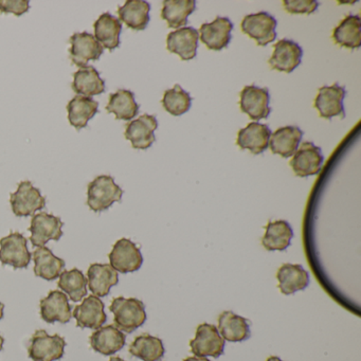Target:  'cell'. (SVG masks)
<instances>
[{
	"label": "cell",
	"instance_id": "obj_1",
	"mask_svg": "<svg viewBox=\"0 0 361 361\" xmlns=\"http://www.w3.org/2000/svg\"><path fill=\"white\" fill-rule=\"evenodd\" d=\"M109 310L114 314L115 326L124 333H133L147 321L145 304L136 298H115Z\"/></svg>",
	"mask_w": 361,
	"mask_h": 361
},
{
	"label": "cell",
	"instance_id": "obj_2",
	"mask_svg": "<svg viewBox=\"0 0 361 361\" xmlns=\"http://www.w3.org/2000/svg\"><path fill=\"white\" fill-rule=\"evenodd\" d=\"M123 190L109 175L96 177L87 188V206L99 213L111 208L115 202H121Z\"/></svg>",
	"mask_w": 361,
	"mask_h": 361
},
{
	"label": "cell",
	"instance_id": "obj_3",
	"mask_svg": "<svg viewBox=\"0 0 361 361\" xmlns=\"http://www.w3.org/2000/svg\"><path fill=\"white\" fill-rule=\"evenodd\" d=\"M66 341L60 335H48L39 329L33 334L29 342L28 354L33 361H56L64 356Z\"/></svg>",
	"mask_w": 361,
	"mask_h": 361
},
{
	"label": "cell",
	"instance_id": "obj_4",
	"mask_svg": "<svg viewBox=\"0 0 361 361\" xmlns=\"http://www.w3.org/2000/svg\"><path fill=\"white\" fill-rule=\"evenodd\" d=\"M276 18L267 12L248 14L242 20L240 28L243 33L255 39L257 45L265 47L276 39Z\"/></svg>",
	"mask_w": 361,
	"mask_h": 361
},
{
	"label": "cell",
	"instance_id": "obj_5",
	"mask_svg": "<svg viewBox=\"0 0 361 361\" xmlns=\"http://www.w3.org/2000/svg\"><path fill=\"white\" fill-rule=\"evenodd\" d=\"M190 348L196 357L219 358L224 354L225 340L215 325L202 323L196 329L195 338L190 341Z\"/></svg>",
	"mask_w": 361,
	"mask_h": 361
},
{
	"label": "cell",
	"instance_id": "obj_6",
	"mask_svg": "<svg viewBox=\"0 0 361 361\" xmlns=\"http://www.w3.org/2000/svg\"><path fill=\"white\" fill-rule=\"evenodd\" d=\"M12 211L18 217H27L45 208L46 198L31 181H22L10 195Z\"/></svg>",
	"mask_w": 361,
	"mask_h": 361
},
{
	"label": "cell",
	"instance_id": "obj_7",
	"mask_svg": "<svg viewBox=\"0 0 361 361\" xmlns=\"http://www.w3.org/2000/svg\"><path fill=\"white\" fill-rule=\"evenodd\" d=\"M28 240L20 232H11L0 240V262L14 269L27 268L31 262V253L27 246Z\"/></svg>",
	"mask_w": 361,
	"mask_h": 361
},
{
	"label": "cell",
	"instance_id": "obj_8",
	"mask_svg": "<svg viewBox=\"0 0 361 361\" xmlns=\"http://www.w3.org/2000/svg\"><path fill=\"white\" fill-rule=\"evenodd\" d=\"M109 265L120 274H130L140 269L143 263L142 253L132 240L121 238L114 245L109 255Z\"/></svg>",
	"mask_w": 361,
	"mask_h": 361
},
{
	"label": "cell",
	"instance_id": "obj_9",
	"mask_svg": "<svg viewBox=\"0 0 361 361\" xmlns=\"http://www.w3.org/2000/svg\"><path fill=\"white\" fill-rule=\"evenodd\" d=\"M323 161L324 157L320 147L306 141L299 145L289 162V166L293 169L295 176L305 178L319 174L322 169Z\"/></svg>",
	"mask_w": 361,
	"mask_h": 361
},
{
	"label": "cell",
	"instance_id": "obj_10",
	"mask_svg": "<svg viewBox=\"0 0 361 361\" xmlns=\"http://www.w3.org/2000/svg\"><path fill=\"white\" fill-rule=\"evenodd\" d=\"M345 94V88L341 87L338 83H334L331 86H322L314 99V107L323 119L331 120L335 117L344 119L345 111L343 100Z\"/></svg>",
	"mask_w": 361,
	"mask_h": 361
},
{
	"label": "cell",
	"instance_id": "obj_11",
	"mask_svg": "<svg viewBox=\"0 0 361 361\" xmlns=\"http://www.w3.org/2000/svg\"><path fill=\"white\" fill-rule=\"evenodd\" d=\"M69 58L73 64L80 68L88 66L90 61H99L104 48L98 43L94 35L87 32L75 33L69 39Z\"/></svg>",
	"mask_w": 361,
	"mask_h": 361
},
{
	"label": "cell",
	"instance_id": "obj_12",
	"mask_svg": "<svg viewBox=\"0 0 361 361\" xmlns=\"http://www.w3.org/2000/svg\"><path fill=\"white\" fill-rule=\"evenodd\" d=\"M240 106L243 113L248 115L251 120L259 121L267 119L271 113L270 94L268 88L255 85L245 86L240 92Z\"/></svg>",
	"mask_w": 361,
	"mask_h": 361
},
{
	"label": "cell",
	"instance_id": "obj_13",
	"mask_svg": "<svg viewBox=\"0 0 361 361\" xmlns=\"http://www.w3.org/2000/svg\"><path fill=\"white\" fill-rule=\"evenodd\" d=\"M64 223L60 217L48 214L46 212H39L33 215L31 219L30 240L35 247H43L49 240H59L63 236L62 228Z\"/></svg>",
	"mask_w": 361,
	"mask_h": 361
},
{
	"label": "cell",
	"instance_id": "obj_14",
	"mask_svg": "<svg viewBox=\"0 0 361 361\" xmlns=\"http://www.w3.org/2000/svg\"><path fill=\"white\" fill-rule=\"evenodd\" d=\"M157 128L158 121L155 116L145 114L126 124L124 136L130 141L133 149L145 151L155 142V130Z\"/></svg>",
	"mask_w": 361,
	"mask_h": 361
},
{
	"label": "cell",
	"instance_id": "obj_15",
	"mask_svg": "<svg viewBox=\"0 0 361 361\" xmlns=\"http://www.w3.org/2000/svg\"><path fill=\"white\" fill-rule=\"evenodd\" d=\"M303 50L299 44L291 39H280L274 46V54L269 59V65L274 71L291 73L302 62Z\"/></svg>",
	"mask_w": 361,
	"mask_h": 361
},
{
	"label": "cell",
	"instance_id": "obj_16",
	"mask_svg": "<svg viewBox=\"0 0 361 361\" xmlns=\"http://www.w3.org/2000/svg\"><path fill=\"white\" fill-rule=\"evenodd\" d=\"M233 24L227 18H215L212 23H206L200 27V41L210 50L221 51L229 45Z\"/></svg>",
	"mask_w": 361,
	"mask_h": 361
},
{
	"label": "cell",
	"instance_id": "obj_17",
	"mask_svg": "<svg viewBox=\"0 0 361 361\" xmlns=\"http://www.w3.org/2000/svg\"><path fill=\"white\" fill-rule=\"evenodd\" d=\"M200 32L192 27H185L173 31L166 39V49L177 54L183 61H191L197 54Z\"/></svg>",
	"mask_w": 361,
	"mask_h": 361
},
{
	"label": "cell",
	"instance_id": "obj_18",
	"mask_svg": "<svg viewBox=\"0 0 361 361\" xmlns=\"http://www.w3.org/2000/svg\"><path fill=\"white\" fill-rule=\"evenodd\" d=\"M73 316L77 320V326L81 329H98L106 322L104 303L96 295H88L80 305L75 306Z\"/></svg>",
	"mask_w": 361,
	"mask_h": 361
},
{
	"label": "cell",
	"instance_id": "obj_19",
	"mask_svg": "<svg viewBox=\"0 0 361 361\" xmlns=\"http://www.w3.org/2000/svg\"><path fill=\"white\" fill-rule=\"evenodd\" d=\"M271 130L266 124L251 122L238 130L236 145L242 149H248L253 155L263 154L269 147Z\"/></svg>",
	"mask_w": 361,
	"mask_h": 361
},
{
	"label": "cell",
	"instance_id": "obj_20",
	"mask_svg": "<svg viewBox=\"0 0 361 361\" xmlns=\"http://www.w3.org/2000/svg\"><path fill=\"white\" fill-rule=\"evenodd\" d=\"M41 317L45 322L68 323L71 317V306L68 298L61 290H52L41 300Z\"/></svg>",
	"mask_w": 361,
	"mask_h": 361
},
{
	"label": "cell",
	"instance_id": "obj_21",
	"mask_svg": "<svg viewBox=\"0 0 361 361\" xmlns=\"http://www.w3.org/2000/svg\"><path fill=\"white\" fill-rule=\"evenodd\" d=\"M126 336L115 325L100 327L92 334L90 343L92 350L104 356H111L126 345Z\"/></svg>",
	"mask_w": 361,
	"mask_h": 361
},
{
	"label": "cell",
	"instance_id": "obj_22",
	"mask_svg": "<svg viewBox=\"0 0 361 361\" xmlns=\"http://www.w3.org/2000/svg\"><path fill=\"white\" fill-rule=\"evenodd\" d=\"M90 290L98 298L106 297L119 282L118 272L109 264H92L87 270Z\"/></svg>",
	"mask_w": 361,
	"mask_h": 361
},
{
	"label": "cell",
	"instance_id": "obj_23",
	"mask_svg": "<svg viewBox=\"0 0 361 361\" xmlns=\"http://www.w3.org/2000/svg\"><path fill=\"white\" fill-rule=\"evenodd\" d=\"M279 289L285 295L304 290L310 285V274L299 264H284L276 272Z\"/></svg>",
	"mask_w": 361,
	"mask_h": 361
},
{
	"label": "cell",
	"instance_id": "obj_24",
	"mask_svg": "<svg viewBox=\"0 0 361 361\" xmlns=\"http://www.w3.org/2000/svg\"><path fill=\"white\" fill-rule=\"evenodd\" d=\"M303 132L298 126H284L271 133L269 147L272 154L280 155L283 158H289L299 147Z\"/></svg>",
	"mask_w": 361,
	"mask_h": 361
},
{
	"label": "cell",
	"instance_id": "obj_25",
	"mask_svg": "<svg viewBox=\"0 0 361 361\" xmlns=\"http://www.w3.org/2000/svg\"><path fill=\"white\" fill-rule=\"evenodd\" d=\"M151 5L145 0H128L118 9V20L134 31H143L149 25Z\"/></svg>",
	"mask_w": 361,
	"mask_h": 361
},
{
	"label": "cell",
	"instance_id": "obj_26",
	"mask_svg": "<svg viewBox=\"0 0 361 361\" xmlns=\"http://www.w3.org/2000/svg\"><path fill=\"white\" fill-rule=\"evenodd\" d=\"M217 329L225 341L242 342L249 339L251 335L248 320L233 312H224L219 314Z\"/></svg>",
	"mask_w": 361,
	"mask_h": 361
},
{
	"label": "cell",
	"instance_id": "obj_27",
	"mask_svg": "<svg viewBox=\"0 0 361 361\" xmlns=\"http://www.w3.org/2000/svg\"><path fill=\"white\" fill-rule=\"evenodd\" d=\"M94 35L98 43L109 51L117 49L120 46V35L122 24L111 13H104L94 24Z\"/></svg>",
	"mask_w": 361,
	"mask_h": 361
},
{
	"label": "cell",
	"instance_id": "obj_28",
	"mask_svg": "<svg viewBox=\"0 0 361 361\" xmlns=\"http://www.w3.org/2000/svg\"><path fill=\"white\" fill-rule=\"evenodd\" d=\"M99 111V102L88 97L77 96L67 104L68 121L77 130L87 126L88 121Z\"/></svg>",
	"mask_w": 361,
	"mask_h": 361
},
{
	"label": "cell",
	"instance_id": "obj_29",
	"mask_svg": "<svg viewBox=\"0 0 361 361\" xmlns=\"http://www.w3.org/2000/svg\"><path fill=\"white\" fill-rule=\"evenodd\" d=\"M71 88L79 96L92 98L105 92V81L94 66H86L73 73Z\"/></svg>",
	"mask_w": 361,
	"mask_h": 361
},
{
	"label": "cell",
	"instance_id": "obj_30",
	"mask_svg": "<svg viewBox=\"0 0 361 361\" xmlns=\"http://www.w3.org/2000/svg\"><path fill=\"white\" fill-rule=\"evenodd\" d=\"M35 276L46 281H54L64 270V259L56 257L47 247H37L33 252Z\"/></svg>",
	"mask_w": 361,
	"mask_h": 361
},
{
	"label": "cell",
	"instance_id": "obj_31",
	"mask_svg": "<svg viewBox=\"0 0 361 361\" xmlns=\"http://www.w3.org/2000/svg\"><path fill=\"white\" fill-rule=\"evenodd\" d=\"M265 234L262 238V245L268 251H284L290 246L293 231L288 221H269L265 226Z\"/></svg>",
	"mask_w": 361,
	"mask_h": 361
},
{
	"label": "cell",
	"instance_id": "obj_32",
	"mask_svg": "<svg viewBox=\"0 0 361 361\" xmlns=\"http://www.w3.org/2000/svg\"><path fill=\"white\" fill-rule=\"evenodd\" d=\"M360 26L361 20L359 16L350 14L346 16L334 29V43L348 49H358L361 46Z\"/></svg>",
	"mask_w": 361,
	"mask_h": 361
},
{
	"label": "cell",
	"instance_id": "obj_33",
	"mask_svg": "<svg viewBox=\"0 0 361 361\" xmlns=\"http://www.w3.org/2000/svg\"><path fill=\"white\" fill-rule=\"evenodd\" d=\"M107 113L114 114L117 120L130 121L139 113V105L135 100L134 92L130 90H120L115 94H109L106 107Z\"/></svg>",
	"mask_w": 361,
	"mask_h": 361
},
{
	"label": "cell",
	"instance_id": "obj_34",
	"mask_svg": "<svg viewBox=\"0 0 361 361\" xmlns=\"http://www.w3.org/2000/svg\"><path fill=\"white\" fill-rule=\"evenodd\" d=\"M195 10V0H164L161 18L170 28L178 29L188 24V18Z\"/></svg>",
	"mask_w": 361,
	"mask_h": 361
},
{
	"label": "cell",
	"instance_id": "obj_35",
	"mask_svg": "<svg viewBox=\"0 0 361 361\" xmlns=\"http://www.w3.org/2000/svg\"><path fill=\"white\" fill-rule=\"evenodd\" d=\"M128 350L130 355L143 361H159L166 353L162 340L149 334L135 338Z\"/></svg>",
	"mask_w": 361,
	"mask_h": 361
},
{
	"label": "cell",
	"instance_id": "obj_36",
	"mask_svg": "<svg viewBox=\"0 0 361 361\" xmlns=\"http://www.w3.org/2000/svg\"><path fill=\"white\" fill-rule=\"evenodd\" d=\"M59 278V288L66 293L73 302H80L87 295V279L78 268L65 270Z\"/></svg>",
	"mask_w": 361,
	"mask_h": 361
},
{
	"label": "cell",
	"instance_id": "obj_37",
	"mask_svg": "<svg viewBox=\"0 0 361 361\" xmlns=\"http://www.w3.org/2000/svg\"><path fill=\"white\" fill-rule=\"evenodd\" d=\"M192 98L180 85L176 84L172 90H166L162 99L164 109L175 117L183 116L191 109Z\"/></svg>",
	"mask_w": 361,
	"mask_h": 361
},
{
	"label": "cell",
	"instance_id": "obj_38",
	"mask_svg": "<svg viewBox=\"0 0 361 361\" xmlns=\"http://www.w3.org/2000/svg\"><path fill=\"white\" fill-rule=\"evenodd\" d=\"M283 7L289 14H310L317 11L319 7L316 0H284Z\"/></svg>",
	"mask_w": 361,
	"mask_h": 361
},
{
	"label": "cell",
	"instance_id": "obj_39",
	"mask_svg": "<svg viewBox=\"0 0 361 361\" xmlns=\"http://www.w3.org/2000/svg\"><path fill=\"white\" fill-rule=\"evenodd\" d=\"M30 9L28 0H0V13L22 16Z\"/></svg>",
	"mask_w": 361,
	"mask_h": 361
},
{
	"label": "cell",
	"instance_id": "obj_40",
	"mask_svg": "<svg viewBox=\"0 0 361 361\" xmlns=\"http://www.w3.org/2000/svg\"><path fill=\"white\" fill-rule=\"evenodd\" d=\"M183 361H210L209 359L204 358V357H188Z\"/></svg>",
	"mask_w": 361,
	"mask_h": 361
},
{
	"label": "cell",
	"instance_id": "obj_41",
	"mask_svg": "<svg viewBox=\"0 0 361 361\" xmlns=\"http://www.w3.org/2000/svg\"><path fill=\"white\" fill-rule=\"evenodd\" d=\"M4 310H5V305H4L1 302H0V320L3 319L4 317Z\"/></svg>",
	"mask_w": 361,
	"mask_h": 361
},
{
	"label": "cell",
	"instance_id": "obj_42",
	"mask_svg": "<svg viewBox=\"0 0 361 361\" xmlns=\"http://www.w3.org/2000/svg\"><path fill=\"white\" fill-rule=\"evenodd\" d=\"M266 361H283V360H281V359L279 358V357L270 356L269 358H268L267 360H266Z\"/></svg>",
	"mask_w": 361,
	"mask_h": 361
},
{
	"label": "cell",
	"instance_id": "obj_43",
	"mask_svg": "<svg viewBox=\"0 0 361 361\" xmlns=\"http://www.w3.org/2000/svg\"><path fill=\"white\" fill-rule=\"evenodd\" d=\"M4 342H5V338L0 335V350H3Z\"/></svg>",
	"mask_w": 361,
	"mask_h": 361
},
{
	"label": "cell",
	"instance_id": "obj_44",
	"mask_svg": "<svg viewBox=\"0 0 361 361\" xmlns=\"http://www.w3.org/2000/svg\"><path fill=\"white\" fill-rule=\"evenodd\" d=\"M109 361H124L123 359L120 358V357L116 356V357H111V359H109Z\"/></svg>",
	"mask_w": 361,
	"mask_h": 361
}]
</instances>
